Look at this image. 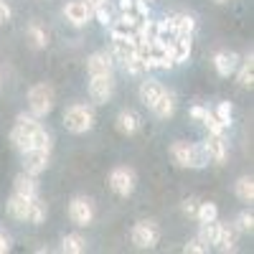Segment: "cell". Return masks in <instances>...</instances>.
<instances>
[{
    "label": "cell",
    "mask_w": 254,
    "mask_h": 254,
    "mask_svg": "<svg viewBox=\"0 0 254 254\" xmlns=\"http://www.w3.org/2000/svg\"><path fill=\"white\" fill-rule=\"evenodd\" d=\"M219 216V208H216V203H211V201H206V203H201L198 201V208H196V219L203 224V221H214Z\"/></svg>",
    "instance_id": "obj_26"
},
{
    "label": "cell",
    "mask_w": 254,
    "mask_h": 254,
    "mask_svg": "<svg viewBox=\"0 0 254 254\" xmlns=\"http://www.w3.org/2000/svg\"><path fill=\"white\" fill-rule=\"evenodd\" d=\"M196 208H198V201L196 198H186L183 201V214L186 216H196Z\"/></svg>",
    "instance_id": "obj_38"
},
{
    "label": "cell",
    "mask_w": 254,
    "mask_h": 254,
    "mask_svg": "<svg viewBox=\"0 0 254 254\" xmlns=\"http://www.w3.org/2000/svg\"><path fill=\"white\" fill-rule=\"evenodd\" d=\"M214 3H226V0H214Z\"/></svg>",
    "instance_id": "obj_44"
},
{
    "label": "cell",
    "mask_w": 254,
    "mask_h": 254,
    "mask_svg": "<svg viewBox=\"0 0 254 254\" xmlns=\"http://www.w3.org/2000/svg\"><path fill=\"white\" fill-rule=\"evenodd\" d=\"M10 249V244H8V237L3 234V231H0V254H5Z\"/></svg>",
    "instance_id": "obj_42"
},
{
    "label": "cell",
    "mask_w": 254,
    "mask_h": 254,
    "mask_svg": "<svg viewBox=\"0 0 254 254\" xmlns=\"http://www.w3.org/2000/svg\"><path fill=\"white\" fill-rule=\"evenodd\" d=\"M239 226L247 229V231L254 229V216H252V211H242V214H239Z\"/></svg>",
    "instance_id": "obj_36"
},
{
    "label": "cell",
    "mask_w": 254,
    "mask_h": 254,
    "mask_svg": "<svg viewBox=\"0 0 254 254\" xmlns=\"http://www.w3.org/2000/svg\"><path fill=\"white\" fill-rule=\"evenodd\" d=\"M117 130L122 135H135L140 130V115L135 110H122L117 115Z\"/></svg>",
    "instance_id": "obj_16"
},
{
    "label": "cell",
    "mask_w": 254,
    "mask_h": 254,
    "mask_svg": "<svg viewBox=\"0 0 254 254\" xmlns=\"http://www.w3.org/2000/svg\"><path fill=\"white\" fill-rule=\"evenodd\" d=\"M183 249H186V252H190V254H203V252H208V247H206V244H201L198 239L188 242V244H186Z\"/></svg>",
    "instance_id": "obj_37"
},
{
    "label": "cell",
    "mask_w": 254,
    "mask_h": 254,
    "mask_svg": "<svg viewBox=\"0 0 254 254\" xmlns=\"http://www.w3.org/2000/svg\"><path fill=\"white\" fill-rule=\"evenodd\" d=\"M120 10L122 13H135V0H120Z\"/></svg>",
    "instance_id": "obj_40"
},
{
    "label": "cell",
    "mask_w": 254,
    "mask_h": 254,
    "mask_svg": "<svg viewBox=\"0 0 254 254\" xmlns=\"http://www.w3.org/2000/svg\"><path fill=\"white\" fill-rule=\"evenodd\" d=\"M168 23H171L173 36H190V33H193V28H196L193 15H188V13H176V15H171V18H168Z\"/></svg>",
    "instance_id": "obj_13"
},
{
    "label": "cell",
    "mask_w": 254,
    "mask_h": 254,
    "mask_svg": "<svg viewBox=\"0 0 254 254\" xmlns=\"http://www.w3.org/2000/svg\"><path fill=\"white\" fill-rule=\"evenodd\" d=\"M38 198V196H36ZM36 198H28V196H20V193H13L8 198V214L18 221H28L31 219V211H33V201Z\"/></svg>",
    "instance_id": "obj_10"
},
{
    "label": "cell",
    "mask_w": 254,
    "mask_h": 254,
    "mask_svg": "<svg viewBox=\"0 0 254 254\" xmlns=\"http://www.w3.org/2000/svg\"><path fill=\"white\" fill-rule=\"evenodd\" d=\"M46 219V203L44 201H41V198H36L33 201V211H31V224H41V221H44Z\"/></svg>",
    "instance_id": "obj_33"
},
{
    "label": "cell",
    "mask_w": 254,
    "mask_h": 254,
    "mask_svg": "<svg viewBox=\"0 0 254 254\" xmlns=\"http://www.w3.org/2000/svg\"><path fill=\"white\" fill-rule=\"evenodd\" d=\"M28 107L33 117H46L54 110V89L49 84H36L28 92Z\"/></svg>",
    "instance_id": "obj_3"
},
{
    "label": "cell",
    "mask_w": 254,
    "mask_h": 254,
    "mask_svg": "<svg viewBox=\"0 0 254 254\" xmlns=\"http://www.w3.org/2000/svg\"><path fill=\"white\" fill-rule=\"evenodd\" d=\"M41 127L38 117L33 115H18L15 120V127H13V132H10V142L18 153H23L28 150V147H33V132Z\"/></svg>",
    "instance_id": "obj_1"
},
{
    "label": "cell",
    "mask_w": 254,
    "mask_h": 254,
    "mask_svg": "<svg viewBox=\"0 0 254 254\" xmlns=\"http://www.w3.org/2000/svg\"><path fill=\"white\" fill-rule=\"evenodd\" d=\"M33 147H41V150L51 153V135L44 130V127H38V130L33 132Z\"/></svg>",
    "instance_id": "obj_30"
},
{
    "label": "cell",
    "mask_w": 254,
    "mask_h": 254,
    "mask_svg": "<svg viewBox=\"0 0 254 254\" xmlns=\"http://www.w3.org/2000/svg\"><path fill=\"white\" fill-rule=\"evenodd\" d=\"M112 51L120 61H125L127 56H132L137 51V44L135 38H112Z\"/></svg>",
    "instance_id": "obj_22"
},
{
    "label": "cell",
    "mask_w": 254,
    "mask_h": 254,
    "mask_svg": "<svg viewBox=\"0 0 254 254\" xmlns=\"http://www.w3.org/2000/svg\"><path fill=\"white\" fill-rule=\"evenodd\" d=\"M28 38L36 49H44L46 46V31L38 28V26H28Z\"/></svg>",
    "instance_id": "obj_32"
},
{
    "label": "cell",
    "mask_w": 254,
    "mask_h": 254,
    "mask_svg": "<svg viewBox=\"0 0 254 254\" xmlns=\"http://www.w3.org/2000/svg\"><path fill=\"white\" fill-rule=\"evenodd\" d=\"M208 165V153L203 145H190V168H206Z\"/></svg>",
    "instance_id": "obj_27"
},
{
    "label": "cell",
    "mask_w": 254,
    "mask_h": 254,
    "mask_svg": "<svg viewBox=\"0 0 254 254\" xmlns=\"http://www.w3.org/2000/svg\"><path fill=\"white\" fill-rule=\"evenodd\" d=\"M64 127L74 135L89 132L94 127V112L89 107H84V104H71V107H66V112H64Z\"/></svg>",
    "instance_id": "obj_2"
},
{
    "label": "cell",
    "mask_w": 254,
    "mask_h": 254,
    "mask_svg": "<svg viewBox=\"0 0 254 254\" xmlns=\"http://www.w3.org/2000/svg\"><path fill=\"white\" fill-rule=\"evenodd\" d=\"M206 112L208 110H203V107H190V117H193V120H203Z\"/></svg>",
    "instance_id": "obj_41"
},
{
    "label": "cell",
    "mask_w": 254,
    "mask_h": 254,
    "mask_svg": "<svg viewBox=\"0 0 254 254\" xmlns=\"http://www.w3.org/2000/svg\"><path fill=\"white\" fill-rule=\"evenodd\" d=\"M110 188L117 196L127 198L135 190V171L132 168H115V171L110 173Z\"/></svg>",
    "instance_id": "obj_6"
},
{
    "label": "cell",
    "mask_w": 254,
    "mask_h": 254,
    "mask_svg": "<svg viewBox=\"0 0 254 254\" xmlns=\"http://www.w3.org/2000/svg\"><path fill=\"white\" fill-rule=\"evenodd\" d=\"M87 3H89L92 8H97V5H102V3H107V0H87Z\"/></svg>",
    "instance_id": "obj_43"
},
{
    "label": "cell",
    "mask_w": 254,
    "mask_h": 254,
    "mask_svg": "<svg viewBox=\"0 0 254 254\" xmlns=\"http://www.w3.org/2000/svg\"><path fill=\"white\" fill-rule=\"evenodd\" d=\"M92 15H97V18H99V23H104V26H110V23H112V10H110V5H107V3L97 5Z\"/></svg>",
    "instance_id": "obj_34"
},
{
    "label": "cell",
    "mask_w": 254,
    "mask_h": 254,
    "mask_svg": "<svg viewBox=\"0 0 254 254\" xmlns=\"http://www.w3.org/2000/svg\"><path fill=\"white\" fill-rule=\"evenodd\" d=\"M201 122L208 127V132H211V135H224V130H226V125H224V122H221L214 112H206Z\"/></svg>",
    "instance_id": "obj_29"
},
{
    "label": "cell",
    "mask_w": 254,
    "mask_h": 254,
    "mask_svg": "<svg viewBox=\"0 0 254 254\" xmlns=\"http://www.w3.org/2000/svg\"><path fill=\"white\" fill-rule=\"evenodd\" d=\"M216 247L221 249V252H231L237 247V229L234 226H224L221 224V229H219V239H216Z\"/></svg>",
    "instance_id": "obj_23"
},
{
    "label": "cell",
    "mask_w": 254,
    "mask_h": 254,
    "mask_svg": "<svg viewBox=\"0 0 254 254\" xmlns=\"http://www.w3.org/2000/svg\"><path fill=\"white\" fill-rule=\"evenodd\" d=\"M203 147H206V153H208V160H214L216 165H221L226 160V140L224 135H211L203 140Z\"/></svg>",
    "instance_id": "obj_11"
},
{
    "label": "cell",
    "mask_w": 254,
    "mask_h": 254,
    "mask_svg": "<svg viewBox=\"0 0 254 254\" xmlns=\"http://www.w3.org/2000/svg\"><path fill=\"white\" fill-rule=\"evenodd\" d=\"M150 110H153L155 117H160V120L173 117V112H176V97H173L171 92H163V94L150 104Z\"/></svg>",
    "instance_id": "obj_15"
},
{
    "label": "cell",
    "mask_w": 254,
    "mask_h": 254,
    "mask_svg": "<svg viewBox=\"0 0 254 254\" xmlns=\"http://www.w3.org/2000/svg\"><path fill=\"white\" fill-rule=\"evenodd\" d=\"M160 242V229L155 221H137L132 229V244L137 249H153Z\"/></svg>",
    "instance_id": "obj_5"
},
{
    "label": "cell",
    "mask_w": 254,
    "mask_h": 254,
    "mask_svg": "<svg viewBox=\"0 0 254 254\" xmlns=\"http://www.w3.org/2000/svg\"><path fill=\"white\" fill-rule=\"evenodd\" d=\"M92 13H94V8L87 3V0H71V3H66V8H64V18H66L71 26H76V28L87 26Z\"/></svg>",
    "instance_id": "obj_8"
},
{
    "label": "cell",
    "mask_w": 254,
    "mask_h": 254,
    "mask_svg": "<svg viewBox=\"0 0 254 254\" xmlns=\"http://www.w3.org/2000/svg\"><path fill=\"white\" fill-rule=\"evenodd\" d=\"M234 190H237V198H239V201L252 203V198H254V181H252L249 176H242V178L237 181Z\"/></svg>",
    "instance_id": "obj_24"
},
{
    "label": "cell",
    "mask_w": 254,
    "mask_h": 254,
    "mask_svg": "<svg viewBox=\"0 0 254 254\" xmlns=\"http://www.w3.org/2000/svg\"><path fill=\"white\" fill-rule=\"evenodd\" d=\"M23 155V171L31 176H38L49 168V150H41V147H28V150L20 153Z\"/></svg>",
    "instance_id": "obj_9"
},
{
    "label": "cell",
    "mask_w": 254,
    "mask_h": 254,
    "mask_svg": "<svg viewBox=\"0 0 254 254\" xmlns=\"http://www.w3.org/2000/svg\"><path fill=\"white\" fill-rule=\"evenodd\" d=\"M252 66H254V61H252V54L244 59V64H242V69H239V84L242 87H252L254 84V71H252Z\"/></svg>",
    "instance_id": "obj_28"
},
{
    "label": "cell",
    "mask_w": 254,
    "mask_h": 254,
    "mask_svg": "<svg viewBox=\"0 0 254 254\" xmlns=\"http://www.w3.org/2000/svg\"><path fill=\"white\" fill-rule=\"evenodd\" d=\"M5 20H10V8L5 0H0V23H5Z\"/></svg>",
    "instance_id": "obj_39"
},
{
    "label": "cell",
    "mask_w": 254,
    "mask_h": 254,
    "mask_svg": "<svg viewBox=\"0 0 254 254\" xmlns=\"http://www.w3.org/2000/svg\"><path fill=\"white\" fill-rule=\"evenodd\" d=\"M122 64H125V69L130 71V74H142V71H145V64H142V59H140L137 51H135L132 56H127Z\"/></svg>",
    "instance_id": "obj_31"
},
{
    "label": "cell",
    "mask_w": 254,
    "mask_h": 254,
    "mask_svg": "<svg viewBox=\"0 0 254 254\" xmlns=\"http://www.w3.org/2000/svg\"><path fill=\"white\" fill-rule=\"evenodd\" d=\"M214 115H216V117L229 127V122H231V104H229V102H221L219 107H216V112H214Z\"/></svg>",
    "instance_id": "obj_35"
},
{
    "label": "cell",
    "mask_w": 254,
    "mask_h": 254,
    "mask_svg": "<svg viewBox=\"0 0 254 254\" xmlns=\"http://www.w3.org/2000/svg\"><path fill=\"white\" fill-rule=\"evenodd\" d=\"M87 71H89V76L92 74H112V56L107 51L92 54L89 61H87Z\"/></svg>",
    "instance_id": "obj_14"
},
{
    "label": "cell",
    "mask_w": 254,
    "mask_h": 254,
    "mask_svg": "<svg viewBox=\"0 0 254 254\" xmlns=\"http://www.w3.org/2000/svg\"><path fill=\"white\" fill-rule=\"evenodd\" d=\"M171 51H173V64H186L190 56V36H173Z\"/></svg>",
    "instance_id": "obj_18"
},
{
    "label": "cell",
    "mask_w": 254,
    "mask_h": 254,
    "mask_svg": "<svg viewBox=\"0 0 254 254\" xmlns=\"http://www.w3.org/2000/svg\"><path fill=\"white\" fill-rule=\"evenodd\" d=\"M15 193H20V196H28V198H36L38 196V181H36V176H31V173H20L18 178H15Z\"/></svg>",
    "instance_id": "obj_17"
},
{
    "label": "cell",
    "mask_w": 254,
    "mask_h": 254,
    "mask_svg": "<svg viewBox=\"0 0 254 254\" xmlns=\"http://www.w3.org/2000/svg\"><path fill=\"white\" fill-rule=\"evenodd\" d=\"M115 94V79L112 74H92L89 76V97L97 104H107Z\"/></svg>",
    "instance_id": "obj_4"
},
{
    "label": "cell",
    "mask_w": 254,
    "mask_h": 254,
    "mask_svg": "<svg viewBox=\"0 0 254 254\" xmlns=\"http://www.w3.org/2000/svg\"><path fill=\"white\" fill-rule=\"evenodd\" d=\"M171 158L178 168H190V142L186 140H176L171 145Z\"/></svg>",
    "instance_id": "obj_20"
},
{
    "label": "cell",
    "mask_w": 254,
    "mask_h": 254,
    "mask_svg": "<svg viewBox=\"0 0 254 254\" xmlns=\"http://www.w3.org/2000/svg\"><path fill=\"white\" fill-rule=\"evenodd\" d=\"M214 66H216V74L219 76H229V74H234L237 66H239V56L234 51H219L214 56Z\"/></svg>",
    "instance_id": "obj_12"
},
{
    "label": "cell",
    "mask_w": 254,
    "mask_h": 254,
    "mask_svg": "<svg viewBox=\"0 0 254 254\" xmlns=\"http://www.w3.org/2000/svg\"><path fill=\"white\" fill-rule=\"evenodd\" d=\"M163 92H165V87H163L158 79H147V81L140 84V102H145L147 107H150V104H153Z\"/></svg>",
    "instance_id": "obj_19"
},
{
    "label": "cell",
    "mask_w": 254,
    "mask_h": 254,
    "mask_svg": "<svg viewBox=\"0 0 254 254\" xmlns=\"http://www.w3.org/2000/svg\"><path fill=\"white\" fill-rule=\"evenodd\" d=\"M69 219L76 224V226H89L92 219H94V206L87 196H76L71 198L69 203Z\"/></svg>",
    "instance_id": "obj_7"
},
{
    "label": "cell",
    "mask_w": 254,
    "mask_h": 254,
    "mask_svg": "<svg viewBox=\"0 0 254 254\" xmlns=\"http://www.w3.org/2000/svg\"><path fill=\"white\" fill-rule=\"evenodd\" d=\"M61 249L66 254H81L84 249H87V242H84L81 234H66L61 242Z\"/></svg>",
    "instance_id": "obj_25"
},
{
    "label": "cell",
    "mask_w": 254,
    "mask_h": 254,
    "mask_svg": "<svg viewBox=\"0 0 254 254\" xmlns=\"http://www.w3.org/2000/svg\"><path fill=\"white\" fill-rule=\"evenodd\" d=\"M219 229H221V224H219L216 219H214V221H203V224H201V231H198V242L206 244V247L216 244V239H219Z\"/></svg>",
    "instance_id": "obj_21"
}]
</instances>
